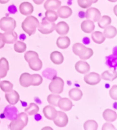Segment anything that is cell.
I'll return each mask as SVG.
<instances>
[{"instance_id":"obj_29","label":"cell","mask_w":117,"mask_h":130,"mask_svg":"<svg viewBox=\"0 0 117 130\" xmlns=\"http://www.w3.org/2000/svg\"><path fill=\"white\" fill-rule=\"evenodd\" d=\"M101 79H103L104 80H114L117 77V72L115 69H114L112 72H110V71H106L101 74Z\"/></svg>"},{"instance_id":"obj_19","label":"cell","mask_w":117,"mask_h":130,"mask_svg":"<svg viewBox=\"0 0 117 130\" xmlns=\"http://www.w3.org/2000/svg\"><path fill=\"white\" fill-rule=\"evenodd\" d=\"M55 30L59 35L64 36L69 33V26L67 23L64 21H60L57 23L55 27Z\"/></svg>"},{"instance_id":"obj_11","label":"cell","mask_w":117,"mask_h":130,"mask_svg":"<svg viewBox=\"0 0 117 130\" xmlns=\"http://www.w3.org/2000/svg\"><path fill=\"white\" fill-rule=\"evenodd\" d=\"M4 115L6 119H9L10 121H12L14 119H15L18 115V110L16 109L15 106L14 105H8L6 107L4 112Z\"/></svg>"},{"instance_id":"obj_18","label":"cell","mask_w":117,"mask_h":130,"mask_svg":"<svg viewBox=\"0 0 117 130\" xmlns=\"http://www.w3.org/2000/svg\"><path fill=\"white\" fill-rule=\"evenodd\" d=\"M3 37L5 43L7 44H12L17 41L18 35L14 31H5L3 34Z\"/></svg>"},{"instance_id":"obj_4","label":"cell","mask_w":117,"mask_h":130,"mask_svg":"<svg viewBox=\"0 0 117 130\" xmlns=\"http://www.w3.org/2000/svg\"><path fill=\"white\" fill-rule=\"evenodd\" d=\"M64 82L62 79L60 77L54 76L52 78V82L49 85L50 92L54 94H61L63 92Z\"/></svg>"},{"instance_id":"obj_14","label":"cell","mask_w":117,"mask_h":130,"mask_svg":"<svg viewBox=\"0 0 117 130\" xmlns=\"http://www.w3.org/2000/svg\"><path fill=\"white\" fill-rule=\"evenodd\" d=\"M57 113H58V111L56 110V108L51 105H47L43 108V114L45 115V118L51 121H54V119H56Z\"/></svg>"},{"instance_id":"obj_34","label":"cell","mask_w":117,"mask_h":130,"mask_svg":"<svg viewBox=\"0 0 117 130\" xmlns=\"http://www.w3.org/2000/svg\"><path fill=\"white\" fill-rule=\"evenodd\" d=\"M45 19L50 22H55L58 19V16L55 10H47L45 12Z\"/></svg>"},{"instance_id":"obj_48","label":"cell","mask_w":117,"mask_h":130,"mask_svg":"<svg viewBox=\"0 0 117 130\" xmlns=\"http://www.w3.org/2000/svg\"><path fill=\"white\" fill-rule=\"evenodd\" d=\"M98 2V0H92V3L93 4H95V3H97Z\"/></svg>"},{"instance_id":"obj_23","label":"cell","mask_w":117,"mask_h":130,"mask_svg":"<svg viewBox=\"0 0 117 130\" xmlns=\"http://www.w3.org/2000/svg\"><path fill=\"white\" fill-rule=\"evenodd\" d=\"M103 117L106 122L112 123L117 119L116 112L111 109H106L103 112Z\"/></svg>"},{"instance_id":"obj_25","label":"cell","mask_w":117,"mask_h":130,"mask_svg":"<svg viewBox=\"0 0 117 130\" xmlns=\"http://www.w3.org/2000/svg\"><path fill=\"white\" fill-rule=\"evenodd\" d=\"M50 60L55 64H61L64 62V56L62 53L55 51L50 54Z\"/></svg>"},{"instance_id":"obj_20","label":"cell","mask_w":117,"mask_h":130,"mask_svg":"<svg viewBox=\"0 0 117 130\" xmlns=\"http://www.w3.org/2000/svg\"><path fill=\"white\" fill-rule=\"evenodd\" d=\"M95 28V25L94 22L90 19H86L83 21L81 24V30L86 34H89L94 31Z\"/></svg>"},{"instance_id":"obj_22","label":"cell","mask_w":117,"mask_h":130,"mask_svg":"<svg viewBox=\"0 0 117 130\" xmlns=\"http://www.w3.org/2000/svg\"><path fill=\"white\" fill-rule=\"evenodd\" d=\"M61 6V2L60 0H46L44 4V8L46 10H56Z\"/></svg>"},{"instance_id":"obj_13","label":"cell","mask_w":117,"mask_h":130,"mask_svg":"<svg viewBox=\"0 0 117 130\" xmlns=\"http://www.w3.org/2000/svg\"><path fill=\"white\" fill-rule=\"evenodd\" d=\"M5 97L8 103H9L10 105H15L18 103L19 99H20V96L18 92H16V90H12L9 92H6L5 94Z\"/></svg>"},{"instance_id":"obj_38","label":"cell","mask_w":117,"mask_h":130,"mask_svg":"<svg viewBox=\"0 0 117 130\" xmlns=\"http://www.w3.org/2000/svg\"><path fill=\"white\" fill-rule=\"evenodd\" d=\"M77 4L81 8L85 9L91 7L93 3H92V0H77Z\"/></svg>"},{"instance_id":"obj_43","label":"cell","mask_w":117,"mask_h":130,"mask_svg":"<svg viewBox=\"0 0 117 130\" xmlns=\"http://www.w3.org/2000/svg\"><path fill=\"white\" fill-rule=\"evenodd\" d=\"M8 70L0 65V78H4L7 75Z\"/></svg>"},{"instance_id":"obj_40","label":"cell","mask_w":117,"mask_h":130,"mask_svg":"<svg viewBox=\"0 0 117 130\" xmlns=\"http://www.w3.org/2000/svg\"><path fill=\"white\" fill-rule=\"evenodd\" d=\"M34 56H38V54L35 52H33V51H28L25 54V56H24V58L26 60V62L28 61L29 59H30L32 57Z\"/></svg>"},{"instance_id":"obj_21","label":"cell","mask_w":117,"mask_h":130,"mask_svg":"<svg viewBox=\"0 0 117 130\" xmlns=\"http://www.w3.org/2000/svg\"><path fill=\"white\" fill-rule=\"evenodd\" d=\"M58 16L62 19H67L72 14V9L69 6H60L56 12Z\"/></svg>"},{"instance_id":"obj_28","label":"cell","mask_w":117,"mask_h":130,"mask_svg":"<svg viewBox=\"0 0 117 130\" xmlns=\"http://www.w3.org/2000/svg\"><path fill=\"white\" fill-rule=\"evenodd\" d=\"M91 38H92L93 42L97 44H101L106 40V37L104 36V34L99 31L93 32L91 35Z\"/></svg>"},{"instance_id":"obj_6","label":"cell","mask_w":117,"mask_h":130,"mask_svg":"<svg viewBox=\"0 0 117 130\" xmlns=\"http://www.w3.org/2000/svg\"><path fill=\"white\" fill-rule=\"evenodd\" d=\"M56 24L54 22H50L46 19H43V21L39 24L38 26V30L41 34H49L52 33L55 30Z\"/></svg>"},{"instance_id":"obj_33","label":"cell","mask_w":117,"mask_h":130,"mask_svg":"<svg viewBox=\"0 0 117 130\" xmlns=\"http://www.w3.org/2000/svg\"><path fill=\"white\" fill-rule=\"evenodd\" d=\"M61 96L59 95V94H51L48 95L47 101L49 103V105L54 106V107H57L58 106V103L59 100L60 99Z\"/></svg>"},{"instance_id":"obj_12","label":"cell","mask_w":117,"mask_h":130,"mask_svg":"<svg viewBox=\"0 0 117 130\" xmlns=\"http://www.w3.org/2000/svg\"><path fill=\"white\" fill-rule=\"evenodd\" d=\"M75 70L77 71L81 74H86V73H89L90 70V64L84 60H80L77 62L75 65Z\"/></svg>"},{"instance_id":"obj_24","label":"cell","mask_w":117,"mask_h":130,"mask_svg":"<svg viewBox=\"0 0 117 130\" xmlns=\"http://www.w3.org/2000/svg\"><path fill=\"white\" fill-rule=\"evenodd\" d=\"M70 44H71V40L70 38L68 36H60L56 40V45L58 47L62 50H65L67 49L68 47H69Z\"/></svg>"},{"instance_id":"obj_10","label":"cell","mask_w":117,"mask_h":130,"mask_svg":"<svg viewBox=\"0 0 117 130\" xmlns=\"http://www.w3.org/2000/svg\"><path fill=\"white\" fill-rule=\"evenodd\" d=\"M28 65H29V68L33 71H38L42 69L43 67V62L38 56H34L30 59L28 60L27 61Z\"/></svg>"},{"instance_id":"obj_32","label":"cell","mask_w":117,"mask_h":130,"mask_svg":"<svg viewBox=\"0 0 117 130\" xmlns=\"http://www.w3.org/2000/svg\"><path fill=\"white\" fill-rule=\"evenodd\" d=\"M0 88L5 92H9L13 90V84L9 81H2L0 82Z\"/></svg>"},{"instance_id":"obj_1","label":"cell","mask_w":117,"mask_h":130,"mask_svg":"<svg viewBox=\"0 0 117 130\" xmlns=\"http://www.w3.org/2000/svg\"><path fill=\"white\" fill-rule=\"evenodd\" d=\"M39 21L38 19L34 16L29 15L24 19L22 22L21 27L23 31L28 34L29 36H32L35 34L36 29L38 28Z\"/></svg>"},{"instance_id":"obj_7","label":"cell","mask_w":117,"mask_h":130,"mask_svg":"<svg viewBox=\"0 0 117 130\" xmlns=\"http://www.w3.org/2000/svg\"><path fill=\"white\" fill-rule=\"evenodd\" d=\"M54 124L58 127H64L69 123V118L65 113L62 111H58L56 119L54 120Z\"/></svg>"},{"instance_id":"obj_37","label":"cell","mask_w":117,"mask_h":130,"mask_svg":"<svg viewBox=\"0 0 117 130\" xmlns=\"http://www.w3.org/2000/svg\"><path fill=\"white\" fill-rule=\"evenodd\" d=\"M32 76V86H38L41 85L43 82V77L39 74H33Z\"/></svg>"},{"instance_id":"obj_9","label":"cell","mask_w":117,"mask_h":130,"mask_svg":"<svg viewBox=\"0 0 117 130\" xmlns=\"http://www.w3.org/2000/svg\"><path fill=\"white\" fill-rule=\"evenodd\" d=\"M86 18L93 22H97L101 17V12L96 8H88L86 12Z\"/></svg>"},{"instance_id":"obj_26","label":"cell","mask_w":117,"mask_h":130,"mask_svg":"<svg viewBox=\"0 0 117 130\" xmlns=\"http://www.w3.org/2000/svg\"><path fill=\"white\" fill-rule=\"evenodd\" d=\"M69 95L72 100L75 101H79L81 99L83 93H82V91L78 88H73L69 90Z\"/></svg>"},{"instance_id":"obj_47","label":"cell","mask_w":117,"mask_h":130,"mask_svg":"<svg viewBox=\"0 0 117 130\" xmlns=\"http://www.w3.org/2000/svg\"><path fill=\"white\" fill-rule=\"evenodd\" d=\"M109 2H116L117 0H108Z\"/></svg>"},{"instance_id":"obj_49","label":"cell","mask_w":117,"mask_h":130,"mask_svg":"<svg viewBox=\"0 0 117 130\" xmlns=\"http://www.w3.org/2000/svg\"><path fill=\"white\" fill-rule=\"evenodd\" d=\"M0 79H1V78H0Z\"/></svg>"},{"instance_id":"obj_2","label":"cell","mask_w":117,"mask_h":130,"mask_svg":"<svg viewBox=\"0 0 117 130\" xmlns=\"http://www.w3.org/2000/svg\"><path fill=\"white\" fill-rule=\"evenodd\" d=\"M72 50L75 55L79 56V58L83 60L90 58L93 55V51L92 49L86 47L85 45L81 43H75L73 45Z\"/></svg>"},{"instance_id":"obj_35","label":"cell","mask_w":117,"mask_h":130,"mask_svg":"<svg viewBox=\"0 0 117 130\" xmlns=\"http://www.w3.org/2000/svg\"><path fill=\"white\" fill-rule=\"evenodd\" d=\"M83 129L85 130H97L98 124L94 120H88L83 124Z\"/></svg>"},{"instance_id":"obj_36","label":"cell","mask_w":117,"mask_h":130,"mask_svg":"<svg viewBox=\"0 0 117 130\" xmlns=\"http://www.w3.org/2000/svg\"><path fill=\"white\" fill-rule=\"evenodd\" d=\"M27 49V45L23 41H16L14 45V50L17 53H23Z\"/></svg>"},{"instance_id":"obj_46","label":"cell","mask_w":117,"mask_h":130,"mask_svg":"<svg viewBox=\"0 0 117 130\" xmlns=\"http://www.w3.org/2000/svg\"><path fill=\"white\" fill-rule=\"evenodd\" d=\"M9 1L10 0H0V4H7Z\"/></svg>"},{"instance_id":"obj_27","label":"cell","mask_w":117,"mask_h":130,"mask_svg":"<svg viewBox=\"0 0 117 130\" xmlns=\"http://www.w3.org/2000/svg\"><path fill=\"white\" fill-rule=\"evenodd\" d=\"M104 35L106 38H113L116 36L117 29L112 25H108L104 28Z\"/></svg>"},{"instance_id":"obj_5","label":"cell","mask_w":117,"mask_h":130,"mask_svg":"<svg viewBox=\"0 0 117 130\" xmlns=\"http://www.w3.org/2000/svg\"><path fill=\"white\" fill-rule=\"evenodd\" d=\"M15 20L11 17H3L0 19V29L4 31H14L16 27Z\"/></svg>"},{"instance_id":"obj_42","label":"cell","mask_w":117,"mask_h":130,"mask_svg":"<svg viewBox=\"0 0 117 130\" xmlns=\"http://www.w3.org/2000/svg\"><path fill=\"white\" fill-rule=\"evenodd\" d=\"M0 65L2 66L8 70H9V64H8V61L7 60L6 58H2L0 59Z\"/></svg>"},{"instance_id":"obj_30","label":"cell","mask_w":117,"mask_h":130,"mask_svg":"<svg viewBox=\"0 0 117 130\" xmlns=\"http://www.w3.org/2000/svg\"><path fill=\"white\" fill-rule=\"evenodd\" d=\"M97 22H98L99 27H101V29H104L105 27L110 25L111 22H112V19L109 16L104 15L103 17H101L100 19Z\"/></svg>"},{"instance_id":"obj_8","label":"cell","mask_w":117,"mask_h":130,"mask_svg":"<svg viewBox=\"0 0 117 130\" xmlns=\"http://www.w3.org/2000/svg\"><path fill=\"white\" fill-rule=\"evenodd\" d=\"M101 75L95 72H92L86 75L83 77V80L88 85H97L101 82Z\"/></svg>"},{"instance_id":"obj_16","label":"cell","mask_w":117,"mask_h":130,"mask_svg":"<svg viewBox=\"0 0 117 130\" xmlns=\"http://www.w3.org/2000/svg\"><path fill=\"white\" fill-rule=\"evenodd\" d=\"M73 103L68 98H62L59 100L58 103V107L62 111H70L73 108Z\"/></svg>"},{"instance_id":"obj_17","label":"cell","mask_w":117,"mask_h":130,"mask_svg":"<svg viewBox=\"0 0 117 130\" xmlns=\"http://www.w3.org/2000/svg\"><path fill=\"white\" fill-rule=\"evenodd\" d=\"M19 83L23 87L27 88L32 86V76L28 73H23L21 75L19 78Z\"/></svg>"},{"instance_id":"obj_45","label":"cell","mask_w":117,"mask_h":130,"mask_svg":"<svg viewBox=\"0 0 117 130\" xmlns=\"http://www.w3.org/2000/svg\"><path fill=\"white\" fill-rule=\"evenodd\" d=\"M33 2H34L36 5H41V4H43V3L45 2V0H33Z\"/></svg>"},{"instance_id":"obj_31","label":"cell","mask_w":117,"mask_h":130,"mask_svg":"<svg viewBox=\"0 0 117 130\" xmlns=\"http://www.w3.org/2000/svg\"><path fill=\"white\" fill-rule=\"evenodd\" d=\"M25 112L29 116L37 115L39 112V107L37 104L34 103H30L29 106L25 109Z\"/></svg>"},{"instance_id":"obj_41","label":"cell","mask_w":117,"mask_h":130,"mask_svg":"<svg viewBox=\"0 0 117 130\" xmlns=\"http://www.w3.org/2000/svg\"><path fill=\"white\" fill-rule=\"evenodd\" d=\"M102 130H116V128L112 124V123L108 122V123H106L103 125Z\"/></svg>"},{"instance_id":"obj_15","label":"cell","mask_w":117,"mask_h":130,"mask_svg":"<svg viewBox=\"0 0 117 130\" xmlns=\"http://www.w3.org/2000/svg\"><path fill=\"white\" fill-rule=\"evenodd\" d=\"M19 12L23 15L29 16L34 12V6L31 3L23 2L19 6Z\"/></svg>"},{"instance_id":"obj_44","label":"cell","mask_w":117,"mask_h":130,"mask_svg":"<svg viewBox=\"0 0 117 130\" xmlns=\"http://www.w3.org/2000/svg\"><path fill=\"white\" fill-rule=\"evenodd\" d=\"M5 42L4 40V37H3L2 33H0V49H2L3 47H4Z\"/></svg>"},{"instance_id":"obj_39","label":"cell","mask_w":117,"mask_h":130,"mask_svg":"<svg viewBox=\"0 0 117 130\" xmlns=\"http://www.w3.org/2000/svg\"><path fill=\"white\" fill-rule=\"evenodd\" d=\"M110 96L113 100H117V86L114 85L110 90Z\"/></svg>"},{"instance_id":"obj_3","label":"cell","mask_w":117,"mask_h":130,"mask_svg":"<svg viewBox=\"0 0 117 130\" xmlns=\"http://www.w3.org/2000/svg\"><path fill=\"white\" fill-rule=\"evenodd\" d=\"M28 123V117L25 112H21L17 115L15 119L11 121L9 128L12 130H21L25 127Z\"/></svg>"}]
</instances>
